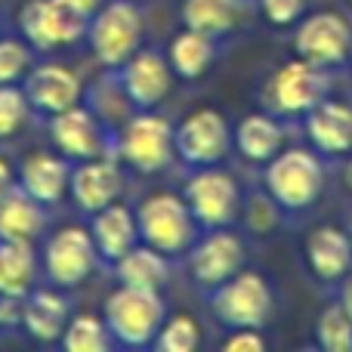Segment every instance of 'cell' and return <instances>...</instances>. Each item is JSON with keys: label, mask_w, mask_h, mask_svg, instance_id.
<instances>
[{"label": "cell", "mask_w": 352, "mask_h": 352, "mask_svg": "<svg viewBox=\"0 0 352 352\" xmlns=\"http://www.w3.org/2000/svg\"><path fill=\"white\" fill-rule=\"evenodd\" d=\"M161 316L164 312H161L158 294L146 287L124 285L118 294H111L105 306V324L111 328V334L133 346L152 340V334L161 328Z\"/></svg>", "instance_id": "6da1fadb"}, {"label": "cell", "mask_w": 352, "mask_h": 352, "mask_svg": "<svg viewBox=\"0 0 352 352\" xmlns=\"http://www.w3.org/2000/svg\"><path fill=\"white\" fill-rule=\"evenodd\" d=\"M266 182L272 198L285 207H306L316 201L318 188H322V167H318L316 155L294 148L269 164Z\"/></svg>", "instance_id": "7a4b0ae2"}, {"label": "cell", "mask_w": 352, "mask_h": 352, "mask_svg": "<svg viewBox=\"0 0 352 352\" xmlns=\"http://www.w3.org/2000/svg\"><path fill=\"white\" fill-rule=\"evenodd\" d=\"M22 31L37 47H59L78 41L84 31L87 12L78 10L72 0H31L19 16Z\"/></svg>", "instance_id": "3957f363"}, {"label": "cell", "mask_w": 352, "mask_h": 352, "mask_svg": "<svg viewBox=\"0 0 352 352\" xmlns=\"http://www.w3.org/2000/svg\"><path fill=\"white\" fill-rule=\"evenodd\" d=\"M140 235L155 250H179L192 235L188 207L173 195H155L140 210Z\"/></svg>", "instance_id": "277c9868"}, {"label": "cell", "mask_w": 352, "mask_h": 352, "mask_svg": "<svg viewBox=\"0 0 352 352\" xmlns=\"http://www.w3.org/2000/svg\"><path fill=\"white\" fill-rule=\"evenodd\" d=\"M140 41V16L130 3H111L93 22V50L105 65H121L133 56Z\"/></svg>", "instance_id": "5b68a950"}, {"label": "cell", "mask_w": 352, "mask_h": 352, "mask_svg": "<svg viewBox=\"0 0 352 352\" xmlns=\"http://www.w3.org/2000/svg\"><path fill=\"white\" fill-rule=\"evenodd\" d=\"M121 152L140 170H158L170 161L173 152V130L164 118L142 115L124 127L121 136Z\"/></svg>", "instance_id": "8992f818"}, {"label": "cell", "mask_w": 352, "mask_h": 352, "mask_svg": "<svg viewBox=\"0 0 352 352\" xmlns=\"http://www.w3.org/2000/svg\"><path fill=\"white\" fill-rule=\"evenodd\" d=\"M217 316L235 328H256L269 312V287L260 275L248 272L232 281H223L217 294Z\"/></svg>", "instance_id": "52a82bcc"}, {"label": "cell", "mask_w": 352, "mask_h": 352, "mask_svg": "<svg viewBox=\"0 0 352 352\" xmlns=\"http://www.w3.org/2000/svg\"><path fill=\"white\" fill-rule=\"evenodd\" d=\"M176 148L192 164H213L229 148V127L226 121L210 109H201L182 121L176 130Z\"/></svg>", "instance_id": "ba28073f"}, {"label": "cell", "mask_w": 352, "mask_h": 352, "mask_svg": "<svg viewBox=\"0 0 352 352\" xmlns=\"http://www.w3.org/2000/svg\"><path fill=\"white\" fill-rule=\"evenodd\" d=\"M294 47L312 65H334L349 50V28L334 12H318L303 22Z\"/></svg>", "instance_id": "9c48e42d"}, {"label": "cell", "mask_w": 352, "mask_h": 352, "mask_svg": "<svg viewBox=\"0 0 352 352\" xmlns=\"http://www.w3.org/2000/svg\"><path fill=\"white\" fill-rule=\"evenodd\" d=\"M96 244L84 229H62L47 244V272L56 285L68 287L84 281V275L93 269Z\"/></svg>", "instance_id": "30bf717a"}, {"label": "cell", "mask_w": 352, "mask_h": 352, "mask_svg": "<svg viewBox=\"0 0 352 352\" xmlns=\"http://www.w3.org/2000/svg\"><path fill=\"white\" fill-rule=\"evenodd\" d=\"M188 198V210L207 226H219L226 219H232L238 204V188L232 182V176L219 173V170H201L198 176H192L186 188Z\"/></svg>", "instance_id": "8fae6325"}, {"label": "cell", "mask_w": 352, "mask_h": 352, "mask_svg": "<svg viewBox=\"0 0 352 352\" xmlns=\"http://www.w3.org/2000/svg\"><path fill=\"white\" fill-rule=\"evenodd\" d=\"M269 96H272L275 109H281V111H306V109H312V105H318L322 78H318L312 62H306V59L291 62V65H285L272 78Z\"/></svg>", "instance_id": "7c38bea8"}, {"label": "cell", "mask_w": 352, "mask_h": 352, "mask_svg": "<svg viewBox=\"0 0 352 352\" xmlns=\"http://www.w3.org/2000/svg\"><path fill=\"white\" fill-rule=\"evenodd\" d=\"M238 263H241V244H238V238L229 235V232H219V235L207 238L198 248V254L192 256V272L201 285L213 287V285H223L226 278H232Z\"/></svg>", "instance_id": "4fadbf2b"}, {"label": "cell", "mask_w": 352, "mask_h": 352, "mask_svg": "<svg viewBox=\"0 0 352 352\" xmlns=\"http://www.w3.org/2000/svg\"><path fill=\"white\" fill-rule=\"evenodd\" d=\"M78 93H80L78 78L62 65H43L28 78V99L37 109L53 111V115L72 109L78 102Z\"/></svg>", "instance_id": "5bb4252c"}, {"label": "cell", "mask_w": 352, "mask_h": 352, "mask_svg": "<svg viewBox=\"0 0 352 352\" xmlns=\"http://www.w3.org/2000/svg\"><path fill=\"white\" fill-rule=\"evenodd\" d=\"M124 84H127V93L140 105H155L170 90V72H167L164 59L158 53H140L130 56Z\"/></svg>", "instance_id": "9a60e30c"}, {"label": "cell", "mask_w": 352, "mask_h": 352, "mask_svg": "<svg viewBox=\"0 0 352 352\" xmlns=\"http://www.w3.org/2000/svg\"><path fill=\"white\" fill-rule=\"evenodd\" d=\"M309 136L322 152L340 155L352 148V109L340 102L312 105L309 115Z\"/></svg>", "instance_id": "2e32d148"}, {"label": "cell", "mask_w": 352, "mask_h": 352, "mask_svg": "<svg viewBox=\"0 0 352 352\" xmlns=\"http://www.w3.org/2000/svg\"><path fill=\"white\" fill-rule=\"evenodd\" d=\"M72 192L84 210H102L121 192V173L109 161H90L72 179Z\"/></svg>", "instance_id": "e0dca14e"}, {"label": "cell", "mask_w": 352, "mask_h": 352, "mask_svg": "<svg viewBox=\"0 0 352 352\" xmlns=\"http://www.w3.org/2000/svg\"><path fill=\"white\" fill-rule=\"evenodd\" d=\"M53 136H56L62 152L78 155V158H96L99 148H102L96 121H93L84 109H74V105L56 115Z\"/></svg>", "instance_id": "ac0fdd59"}, {"label": "cell", "mask_w": 352, "mask_h": 352, "mask_svg": "<svg viewBox=\"0 0 352 352\" xmlns=\"http://www.w3.org/2000/svg\"><path fill=\"white\" fill-rule=\"evenodd\" d=\"M306 254H309V266L318 278H340L352 260L349 238L343 232H337L334 226H324V229L312 232L309 244H306Z\"/></svg>", "instance_id": "d6986e66"}, {"label": "cell", "mask_w": 352, "mask_h": 352, "mask_svg": "<svg viewBox=\"0 0 352 352\" xmlns=\"http://www.w3.org/2000/svg\"><path fill=\"white\" fill-rule=\"evenodd\" d=\"M136 241V223L124 207H102L93 219V244L102 250L109 260H118L124 256Z\"/></svg>", "instance_id": "ffe728a7"}, {"label": "cell", "mask_w": 352, "mask_h": 352, "mask_svg": "<svg viewBox=\"0 0 352 352\" xmlns=\"http://www.w3.org/2000/svg\"><path fill=\"white\" fill-rule=\"evenodd\" d=\"M43 226V213L28 192H6L0 198V238L3 241H31Z\"/></svg>", "instance_id": "44dd1931"}, {"label": "cell", "mask_w": 352, "mask_h": 352, "mask_svg": "<svg viewBox=\"0 0 352 352\" xmlns=\"http://www.w3.org/2000/svg\"><path fill=\"white\" fill-rule=\"evenodd\" d=\"M68 170L53 155H34L22 167V186L34 201H56L65 192Z\"/></svg>", "instance_id": "7402d4cb"}, {"label": "cell", "mask_w": 352, "mask_h": 352, "mask_svg": "<svg viewBox=\"0 0 352 352\" xmlns=\"http://www.w3.org/2000/svg\"><path fill=\"white\" fill-rule=\"evenodd\" d=\"M118 275L127 287H146V291H158L167 278V263L161 250L155 248H130L124 256H118Z\"/></svg>", "instance_id": "603a6c76"}, {"label": "cell", "mask_w": 352, "mask_h": 352, "mask_svg": "<svg viewBox=\"0 0 352 352\" xmlns=\"http://www.w3.org/2000/svg\"><path fill=\"white\" fill-rule=\"evenodd\" d=\"M25 328L37 340H56L65 328V303L50 291H41L25 303Z\"/></svg>", "instance_id": "cb8c5ba5"}, {"label": "cell", "mask_w": 352, "mask_h": 352, "mask_svg": "<svg viewBox=\"0 0 352 352\" xmlns=\"http://www.w3.org/2000/svg\"><path fill=\"white\" fill-rule=\"evenodd\" d=\"M31 275H34V256H31L28 241L0 244V291L19 297L28 291Z\"/></svg>", "instance_id": "d4e9b609"}, {"label": "cell", "mask_w": 352, "mask_h": 352, "mask_svg": "<svg viewBox=\"0 0 352 352\" xmlns=\"http://www.w3.org/2000/svg\"><path fill=\"white\" fill-rule=\"evenodd\" d=\"M210 34H201L192 28L170 43V62L182 78H198L210 65Z\"/></svg>", "instance_id": "484cf974"}, {"label": "cell", "mask_w": 352, "mask_h": 352, "mask_svg": "<svg viewBox=\"0 0 352 352\" xmlns=\"http://www.w3.org/2000/svg\"><path fill=\"white\" fill-rule=\"evenodd\" d=\"M278 142H281V133H278V127H275V121H269V118H263V115L244 118L241 127H238V146H241V152L248 155L250 161L272 158Z\"/></svg>", "instance_id": "4316f807"}, {"label": "cell", "mask_w": 352, "mask_h": 352, "mask_svg": "<svg viewBox=\"0 0 352 352\" xmlns=\"http://www.w3.org/2000/svg\"><path fill=\"white\" fill-rule=\"evenodd\" d=\"M186 25L201 34H219L235 19V0H186Z\"/></svg>", "instance_id": "83f0119b"}, {"label": "cell", "mask_w": 352, "mask_h": 352, "mask_svg": "<svg viewBox=\"0 0 352 352\" xmlns=\"http://www.w3.org/2000/svg\"><path fill=\"white\" fill-rule=\"evenodd\" d=\"M65 349L68 352H102L109 346V337H105V324L93 316H80L74 318L65 328Z\"/></svg>", "instance_id": "f1b7e54d"}, {"label": "cell", "mask_w": 352, "mask_h": 352, "mask_svg": "<svg viewBox=\"0 0 352 352\" xmlns=\"http://www.w3.org/2000/svg\"><path fill=\"white\" fill-rule=\"evenodd\" d=\"M318 343H322L324 349H334V352H346L352 349V318L340 309H328L318 316Z\"/></svg>", "instance_id": "f546056e"}, {"label": "cell", "mask_w": 352, "mask_h": 352, "mask_svg": "<svg viewBox=\"0 0 352 352\" xmlns=\"http://www.w3.org/2000/svg\"><path fill=\"white\" fill-rule=\"evenodd\" d=\"M198 346V328L188 316H179L173 322H167V328L158 337V349L164 352H192Z\"/></svg>", "instance_id": "4dcf8cb0"}, {"label": "cell", "mask_w": 352, "mask_h": 352, "mask_svg": "<svg viewBox=\"0 0 352 352\" xmlns=\"http://www.w3.org/2000/svg\"><path fill=\"white\" fill-rule=\"evenodd\" d=\"M25 121V96L10 84H0V136H10Z\"/></svg>", "instance_id": "1f68e13d"}, {"label": "cell", "mask_w": 352, "mask_h": 352, "mask_svg": "<svg viewBox=\"0 0 352 352\" xmlns=\"http://www.w3.org/2000/svg\"><path fill=\"white\" fill-rule=\"evenodd\" d=\"M28 68V50L16 41H0V84H12Z\"/></svg>", "instance_id": "d6a6232c"}, {"label": "cell", "mask_w": 352, "mask_h": 352, "mask_svg": "<svg viewBox=\"0 0 352 352\" xmlns=\"http://www.w3.org/2000/svg\"><path fill=\"white\" fill-rule=\"evenodd\" d=\"M263 10H266L269 22L275 25H287L300 16L303 10V0H263Z\"/></svg>", "instance_id": "836d02e7"}, {"label": "cell", "mask_w": 352, "mask_h": 352, "mask_svg": "<svg viewBox=\"0 0 352 352\" xmlns=\"http://www.w3.org/2000/svg\"><path fill=\"white\" fill-rule=\"evenodd\" d=\"M226 349L229 352H263V337L256 334L254 328H241L235 337L226 340Z\"/></svg>", "instance_id": "e575fe53"}, {"label": "cell", "mask_w": 352, "mask_h": 352, "mask_svg": "<svg viewBox=\"0 0 352 352\" xmlns=\"http://www.w3.org/2000/svg\"><path fill=\"white\" fill-rule=\"evenodd\" d=\"M0 322H16V297L6 291H0Z\"/></svg>", "instance_id": "d590c367"}, {"label": "cell", "mask_w": 352, "mask_h": 352, "mask_svg": "<svg viewBox=\"0 0 352 352\" xmlns=\"http://www.w3.org/2000/svg\"><path fill=\"white\" fill-rule=\"evenodd\" d=\"M10 186H12V176H10V164H6V161H0V198H3V195L10 192Z\"/></svg>", "instance_id": "8d00e7d4"}, {"label": "cell", "mask_w": 352, "mask_h": 352, "mask_svg": "<svg viewBox=\"0 0 352 352\" xmlns=\"http://www.w3.org/2000/svg\"><path fill=\"white\" fill-rule=\"evenodd\" d=\"M343 312L352 318V278L346 281V287H343Z\"/></svg>", "instance_id": "74e56055"}, {"label": "cell", "mask_w": 352, "mask_h": 352, "mask_svg": "<svg viewBox=\"0 0 352 352\" xmlns=\"http://www.w3.org/2000/svg\"><path fill=\"white\" fill-rule=\"evenodd\" d=\"M72 3H74V6H78V10H84V12H87V16H90V12H93V10H96V6H99V3H102V0H72Z\"/></svg>", "instance_id": "f35d334b"}, {"label": "cell", "mask_w": 352, "mask_h": 352, "mask_svg": "<svg viewBox=\"0 0 352 352\" xmlns=\"http://www.w3.org/2000/svg\"><path fill=\"white\" fill-rule=\"evenodd\" d=\"M346 186L352 188V161H349V170H346Z\"/></svg>", "instance_id": "ab89813d"}]
</instances>
